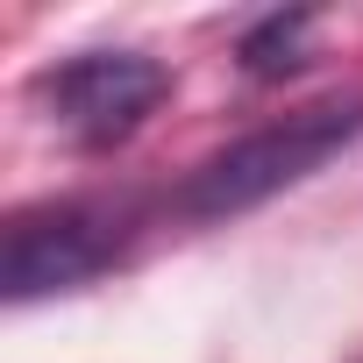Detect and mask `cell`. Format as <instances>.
Here are the masks:
<instances>
[{"mask_svg":"<svg viewBox=\"0 0 363 363\" xmlns=\"http://www.w3.org/2000/svg\"><path fill=\"white\" fill-rule=\"evenodd\" d=\"M363 128V107L356 100H328V107H306V114H285L242 143H228L221 157H207L186 193H178V214L186 221H228V214H250L264 207L271 193L299 186L306 171H320L349 135Z\"/></svg>","mask_w":363,"mask_h":363,"instance_id":"obj_1","label":"cell"},{"mask_svg":"<svg viewBox=\"0 0 363 363\" xmlns=\"http://www.w3.org/2000/svg\"><path fill=\"white\" fill-rule=\"evenodd\" d=\"M36 93H43L57 135H72L79 150H114L157 114V100L171 93V72L143 50H86V57H65L57 72H43Z\"/></svg>","mask_w":363,"mask_h":363,"instance_id":"obj_2","label":"cell"},{"mask_svg":"<svg viewBox=\"0 0 363 363\" xmlns=\"http://www.w3.org/2000/svg\"><path fill=\"white\" fill-rule=\"evenodd\" d=\"M114 264H121V214L65 200V207H36V214L8 221L0 285H8L15 306H29V299H50V292H79Z\"/></svg>","mask_w":363,"mask_h":363,"instance_id":"obj_3","label":"cell"},{"mask_svg":"<svg viewBox=\"0 0 363 363\" xmlns=\"http://www.w3.org/2000/svg\"><path fill=\"white\" fill-rule=\"evenodd\" d=\"M306 29H313V15H264L250 36H242V72L250 79H285V72H299L306 57H299V43H306Z\"/></svg>","mask_w":363,"mask_h":363,"instance_id":"obj_4","label":"cell"}]
</instances>
